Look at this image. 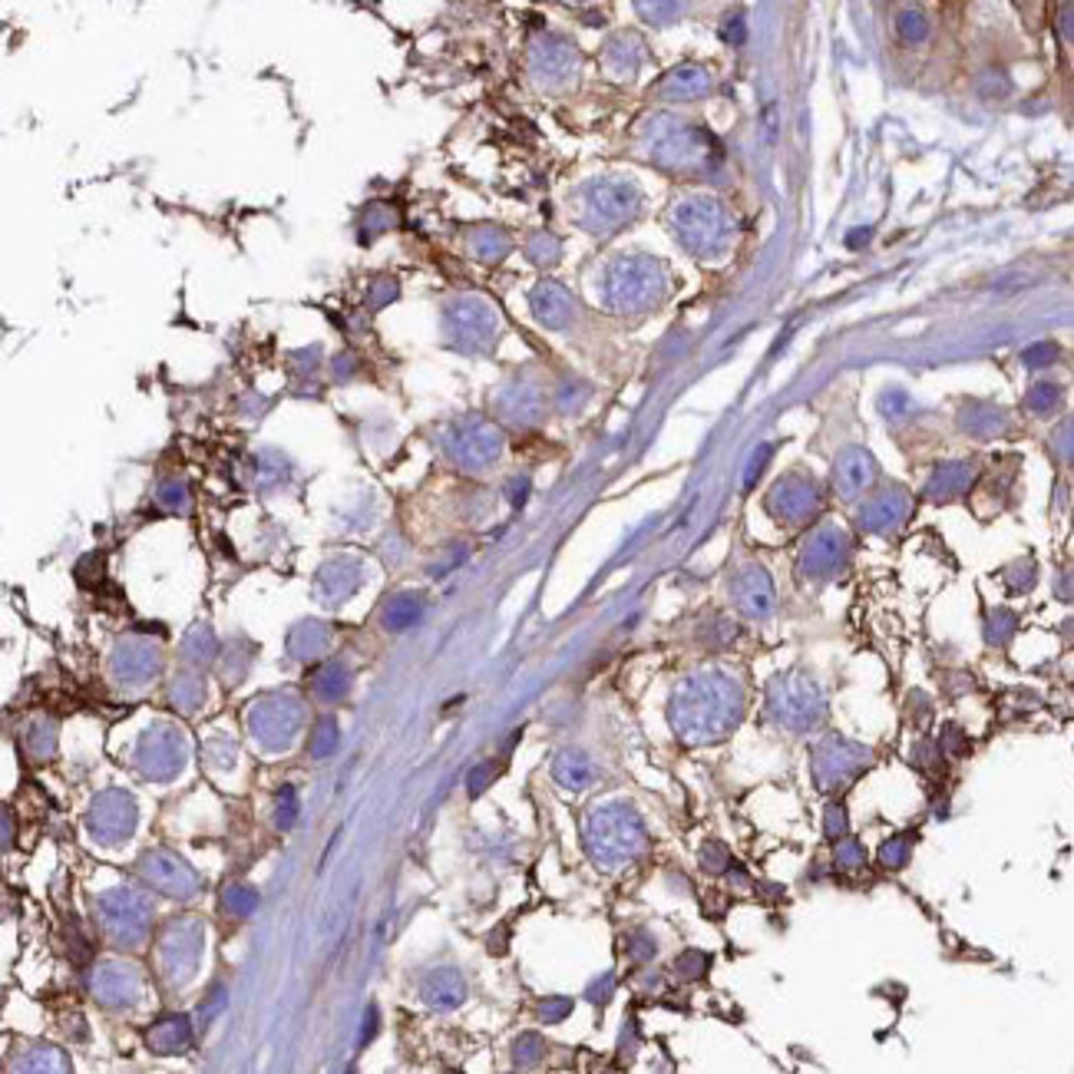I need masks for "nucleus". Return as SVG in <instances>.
<instances>
[{"label": "nucleus", "instance_id": "obj_2", "mask_svg": "<svg viewBox=\"0 0 1074 1074\" xmlns=\"http://www.w3.org/2000/svg\"><path fill=\"white\" fill-rule=\"evenodd\" d=\"M641 843H645V830H641L635 810L615 803V807H601L592 813L589 849L601 867H615V863L631 859L641 849Z\"/></svg>", "mask_w": 1074, "mask_h": 1074}, {"label": "nucleus", "instance_id": "obj_1", "mask_svg": "<svg viewBox=\"0 0 1074 1074\" xmlns=\"http://www.w3.org/2000/svg\"><path fill=\"white\" fill-rule=\"evenodd\" d=\"M873 764V750L857 744V740L843 738V734H830L813 748L810 754V774L820 794L837 797L843 790H849Z\"/></svg>", "mask_w": 1074, "mask_h": 1074}, {"label": "nucleus", "instance_id": "obj_30", "mask_svg": "<svg viewBox=\"0 0 1074 1074\" xmlns=\"http://www.w3.org/2000/svg\"><path fill=\"white\" fill-rule=\"evenodd\" d=\"M1061 30H1065L1068 37L1074 40V4H1068V7H1061Z\"/></svg>", "mask_w": 1074, "mask_h": 1074}, {"label": "nucleus", "instance_id": "obj_19", "mask_svg": "<svg viewBox=\"0 0 1074 1074\" xmlns=\"http://www.w3.org/2000/svg\"><path fill=\"white\" fill-rule=\"evenodd\" d=\"M896 30H899V37L906 40V43H919V40L929 33V23H926V17H923L919 10H903V14L896 17Z\"/></svg>", "mask_w": 1074, "mask_h": 1074}, {"label": "nucleus", "instance_id": "obj_27", "mask_svg": "<svg viewBox=\"0 0 1074 1074\" xmlns=\"http://www.w3.org/2000/svg\"><path fill=\"white\" fill-rule=\"evenodd\" d=\"M1055 450L1058 456L1065 460V464L1074 466V417L1071 420H1065V424L1055 430Z\"/></svg>", "mask_w": 1074, "mask_h": 1074}, {"label": "nucleus", "instance_id": "obj_3", "mask_svg": "<svg viewBox=\"0 0 1074 1074\" xmlns=\"http://www.w3.org/2000/svg\"><path fill=\"white\" fill-rule=\"evenodd\" d=\"M770 714L794 734L817 730L827 718V694L813 678L790 675L770 691Z\"/></svg>", "mask_w": 1074, "mask_h": 1074}, {"label": "nucleus", "instance_id": "obj_24", "mask_svg": "<svg viewBox=\"0 0 1074 1074\" xmlns=\"http://www.w3.org/2000/svg\"><path fill=\"white\" fill-rule=\"evenodd\" d=\"M655 952H658V942L645 932V929H635L629 936V956L635 959V962H648V959H655Z\"/></svg>", "mask_w": 1074, "mask_h": 1074}, {"label": "nucleus", "instance_id": "obj_12", "mask_svg": "<svg viewBox=\"0 0 1074 1074\" xmlns=\"http://www.w3.org/2000/svg\"><path fill=\"white\" fill-rule=\"evenodd\" d=\"M833 869L837 873H843V877H859V873H867L869 869V849L859 843V840L847 837L840 840L837 847H833Z\"/></svg>", "mask_w": 1074, "mask_h": 1074}, {"label": "nucleus", "instance_id": "obj_29", "mask_svg": "<svg viewBox=\"0 0 1074 1074\" xmlns=\"http://www.w3.org/2000/svg\"><path fill=\"white\" fill-rule=\"evenodd\" d=\"M493 777H496V767H493V764H483V767L476 770V774H470V794H483V787Z\"/></svg>", "mask_w": 1074, "mask_h": 1074}, {"label": "nucleus", "instance_id": "obj_25", "mask_svg": "<svg viewBox=\"0 0 1074 1074\" xmlns=\"http://www.w3.org/2000/svg\"><path fill=\"white\" fill-rule=\"evenodd\" d=\"M569 1012H572V998L552 996V998H542L539 1002V1018L546 1022V1025H555V1022H562V1018H569Z\"/></svg>", "mask_w": 1074, "mask_h": 1074}, {"label": "nucleus", "instance_id": "obj_14", "mask_svg": "<svg viewBox=\"0 0 1074 1074\" xmlns=\"http://www.w3.org/2000/svg\"><path fill=\"white\" fill-rule=\"evenodd\" d=\"M1015 629H1018V615L1012 609H992L986 615V641L988 645H996V648L1008 645L1012 635H1015Z\"/></svg>", "mask_w": 1074, "mask_h": 1074}, {"label": "nucleus", "instance_id": "obj_13", "mask_svg": "<svg viewBox=\"0 0 1074 1074\" xmlns=\"http://www.w3.org/2000/svg\"><path fill=\"white\" fill-rule=\"evenodd\" d=\"M962 427H966L972 436H998L1008 427L1005 414L1002 410H992V407H976V410H966L962 414Z\"/></svg>", "mask_w": 1074, "mask_h": 1074}, {"label": "nucleus", "instance_id": "obj_7", "mask_svg": "<svg viewBox=\"0 0 1074 1074\" xmlns=\"http://www.w3.org/2000/svg\"><path fill=\"white\" fill-rule=\"evenodd\" d=\"M877 476V464L867 450H847L840 456L837 466H833V490H837L840 500H857L859 493H867L869 483Z\"/></svg>", "mask_w": 1074, "mask_h": 1074}, {"label": "nucleus", "instance_id": "obj_16", "mask_svg": "<svg viewBox=\"0 0 1074 1074\" xmlns=\"http://www.w3.org/2000/svg\"><path fill=\"white\" fill-rule=\"evenodd\" d=\"M823 837L837 847L840 840L849 837V810L843 800H830L827 807H823Z\"/></svg>", "mask_w": 1074, "mask_h": 1074}, {"label": "nucleus", "instance_id": "obj_4", "mask_svg": "<svg viewBox=\"0 0 1074 1074\" xmlns=\"http://www.w3.org/2000/svg\"><path fill=\"white\" fill-rule=\"evenodd\" d=\"M847 552H849V539L843 529H837L833 523L820 526L817 533H810V539L800 549V572H803V579L820 582L837 575L843 569V562H847Z\"/></svg>", "mask_w": 1074, "mask_h": 1074}, {"label": "nucleus", "instance_id": "obj_17", "mask_svg": "<svg viewBox=\"0 0 1074 1074\" xmlns=\"http://www.w3.org/2000/svg\"><path fill=\"white\" fill-rule=\"evenodd\" d=\"M542 1055H546V1042H542L536 1032H526V1035L516 1038L513 1045V1061L519 1068H536L542 1061Z\"/></svg>", "mask_w": 1074, "mask_h": 1074}, {"label": "nucleus", "instance_id": "obj_31", "mask_svg": "<svg viewBox=\"0 0 1074 1074\" xmlns=\"http://www.w3.org/2000/svg\"><path fill=\"white\" fill-rule=\"evenodd\" d=\"M351 1074H354V1071H351Z\"/></svg>", "mask_w": 1074, "mask_h": 1074}, {"label": "nucleus", "instance_id": "obj_8", "mask_svg": "<svg viewBox=\"0 0 1074 1074\" xmlns=\"http://www.w3.org/2000/svg\"><path fill=\"white\" fill-rule=\"evenodd\" d=\"M972 480H976V466L972 464H942L936 466V473L929 476L926 496L936 500V503H946V500H956V496L968 493Z\"/></svg>", "mask_w": 1074, "mask_h": 1074}, {"label": "nucleus", "instance_id": "obj_22", "mask_svg": "<svg viewBox=\"0 0 1074 1074\" xmlns=\"http://www.w3.org/2000/svg\"><path fill=\"white\" fill-rule=\"evenodd\" d=\"M711 966V956H704V952H698V949H688V952H681L678 962H675V968H678L681 978H701L704 972H708Z\"/></svg>", "mask_w": 1074, "mask_h": 1074}, {"label": "nucleus", "instance_id": "obj_5", "mask_svg": "<svg viewBox=\"0 0 1074 1074\" xmlns=\"http://www.w3.org/2000/svg\"><path fill=\"white\" fill-rule=\"evenodd\" d=\"M820 509V486L807 476H787L770 493V513L780 523H807Z\"/></svg>", "mask_w": 1074, "mask_h": 1074}, {"label": "nucleus", "instance_id": "obj_9", "mask_svg": "<svg viewBox=\"0 0 1074 1074\" xmlns=\"http://www.w3.org/2000/svg\"><path fill=\"white\" fill-rule=\"evenodd\" d=\"M734 595H738V605L748 615H770L774 609V585H770V575L764 569H748V575H740V582L734 585Z\"/></svg>", "mask_w": 1074, "mask_h": 1074}, {"label": "nucleus", "instance_id": "obj_23", "mask_svg": "<svg viewBox=\"0 0 1074 1074\" xmlns=\"http://www.w3.org/2000/svg\"><path fill=\"white\" fill-rule=\"evenodd\" d=\"M701 867L708 869V873H724V869H730V853L724 849V843L711 840L708 847L701 849Z\"/></svg>", "mask_w": 1074, "mask_h": 1074}, {"label": "nucleus", "instance_id": "obj_6", "mask_svg": "<svg viewBox=\"0 0 1074 1074\" xmlns=\"http://www.w3.org/2000/svg\"><path fill=\"white\" fill-rule=\"evenodd\" d=\"M909 509H913V503H909L906 490L889 486V490L877 493L867 506H863V509H859V526H863L867 533L893 536L899 526L909 519Z\"/></svg>", "mask_w": 1074, "mask_h": 1074}, {"label": "nucleus", "instance_id": "obj_28", "mask_svg": "<svg viewBox=\"0 0 1074 1074\" xmlns=\"http://www.w3.org/2000/svg\"><path fill=\"white\" fill-rule=\"evenodd\" d=\"M611 992H615V976L611 972H605L601 978H595L589 988H585V998H589L592 1005H605L611 998Z\"/></svg>", "mask_w": 1074, "mask_h": 1074}, {"label": "nucleus", "instance_id": "obj_26", "mask_svg": "<svg viewBox=\"0 0 1074 1074\" xmlns=\"http://www.w3.org/2000/svg\"><path fill=\"white\" fill-rule=\"evenodd\" d=\"M1022 361H1025L1028 367H1045L1051 364V361H1058V344H1051V341H1042V344H1032L1022 354Z\"/></svg>", "mask_w": 1074, "mask_h": 1074}, {"label": "nucleus", "instance_id": "obj_11", "mask_svg": "<svg viewBox=\"0 0 1074 1074\" xmlns=\"http://www.w3.org/2000/svg\"><path fill=\"white\" fill-rule=\"evenodd\" d=\"M466 986L456 972H434L430 986H427V1002L434 1008H456L464 1002Z\"/></svg>", "mask_w": 1074, "mask_h": 1074}, {"label": "nucleus", "instance_id": "obj_18", "mask_svg": "<svg viewBox=\"0 0 1074 1074\" xmlns=\"http://www.w3.org/2000/svg\"><path fill=\"white\" fill-rule=\"evenodd\" d=\"M1002 579H1005V585L1012 592H1028L1038 579V565L1032 559H1018L1002 572Z\"/></svg>", "mask_w": 1074, "mask_h": 1074}, {"label": "nucleus", "instance_id": "obj_15", "mask_svg": "<svg viewBox=\"0 0 1074 1074\" xmlns=\"http://www.w3.org/2000/svg\"><path fill=\"white\" fill-rule=\"evenodd\" d=\"M555 777H559V784H565V787L579 790L592 780V770L582 754H562V757L555 760Z\"/></svg>", "mask_w": 1074, "mask_h": 1074}, {"label": "nucleus", "instance_id": "obj_21", "mask_svg": "<svg viewBox=\"0 0 1074 1074\" xmlns=\"http://www.w3.org/2000/svg\"><path fill=\"white\" fill-rule=\"evenodd\" d=\"M939 748H942L946 760L966 757V754H968V738H966V730L956 728V724H946V728H942V738H939Z\"/></svg>", "mask_w": 1074, "mask_h": 1074}, {"label": "nucleus", "instance_id": "obj_20", "mask_svg": "<svg viewBox=\"0 0 1074 1074\" xmlns=\"http://www.w3.org/2000/svg\"><path fill=\"white\" fill-rule=\"evenodd\" d=\"M1058 400H1061V390H1058V384H1035L1032 390H1028V397H1025L1028 410H1035V414H1048V410H1055Z\"/></svg>", "mask_w": 1074, "mask_h": 1074}, {"label": "nucleus", "instance_id": "obj_10", "mask_svg": "<svg viewBox=\"0 0 1074 1074\" xmlns=\"http://www.w3.org/2000/svg\"><path fill=\"white\" fill-rule=\"evenodd\" d=\"M913 853H916V833H909V830H903V833H893V837H886L883 843H879L877 867L886 869V873H899V869L909 867Z\"/></svg>", "mask_w": 1074, "mask_h": 1074}]
</instances>
